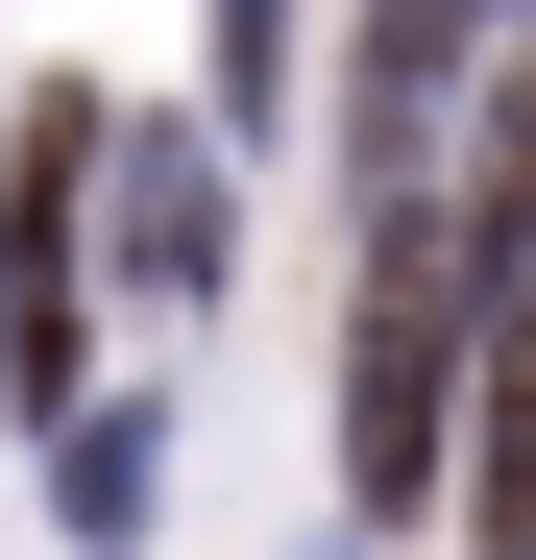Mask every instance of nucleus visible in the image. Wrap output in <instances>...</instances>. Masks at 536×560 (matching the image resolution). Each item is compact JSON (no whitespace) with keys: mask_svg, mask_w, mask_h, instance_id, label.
<instances>
[{"mask_svg":"<svg viewBox=\"0 0 536 560\" xmlns=\"http://www.w3.org/2000/svg\"><path fill=\"white\" fill-rule=\"evenodd\" d=\"M220 122L293 147V0H220Z\"/></svg>","mask_w":536,"mask_h":560,"instance_id":"0eeeda50","label":"nucleus"},{"mask_svg":"<svg viewBox=\"0 0 536 560\" xmlns=\"http://www.w3.org/2000/svg\"><path fill=\"white\" fill-rule=\"evenodd\" d=\"M98 196H123V268H147V293H220V268H244V220H220V147L98 122Z\"/></svg>","mask_w":536,"mask_h":560,"instance_id":"20e7f679","label":"nucleus"},{"mask_svg":"<svg viewBox=\"0 0 536 560\" xmlns=\"http://www.w3.org/2000/svg\"><path fill=\"white\" fill-rule=\"evenodd\" d=\"M464 49H488V0H366V49H341V147H366V196H391V220L439 196V122H464Z\"/></svg>","mask_w":536,"mask_h":560,"instance_id":"7ed1b4c3","label":"nucleus"},{"mask_svg":"<svg viewBox=\"0 0 536 560\" xmlns=\"http://www.w3.org/2000/svg\"><path fill=\"white\" fill-rule=\"evenodd\" d=\"M415 220H439V244H464V268H536V49L488 73V147H464V171H439V196H415Z\"/></svg>","mask_w":536,"mask_h":560,"instance_id":"423d86ee","label":"nucleus"},{"mask_svg":"<svg viewBox=\"0 0 536 560\" xmlns=\"http://www.w3.org/2000/svg\"><path fill=\"white\" fill-rule=\"evenodd\" d=\"M439 390H464V244L366 220V317H341V488H366V512L439 488Z\"/></svg>","mask_w":536,"mask_h":560,"instance_id":"f257e3e1","label":"nucleus"},{"mask_svg":"<svg viewBox=\"0 0 536 560\" xmlns=\"http://www.w3.org/2000/svg\"><path fill=\"white\" fill-rule=\"evenodd\" d=\"M147 512H171V415L147 390H73L49 415V536H147Z\"/></svg>","mask_w":536,"mask_h":560,"instance_id":"39448f33","label":"nucleus"},{"mask_svg":"<svg viewBox=\"0 0 536 560\" xmlns=\"http://www.w3.org/2000/svg\"><path fill=\"white\" fill-rule=\"evenodd\" d=\"M439 488L488 512V560H536V268H464V390H439Z\"/></svg>","mask_w":536,"mask_h":560,"instance_id":"f03ea898","label":"nucleus"}]
</instances>
